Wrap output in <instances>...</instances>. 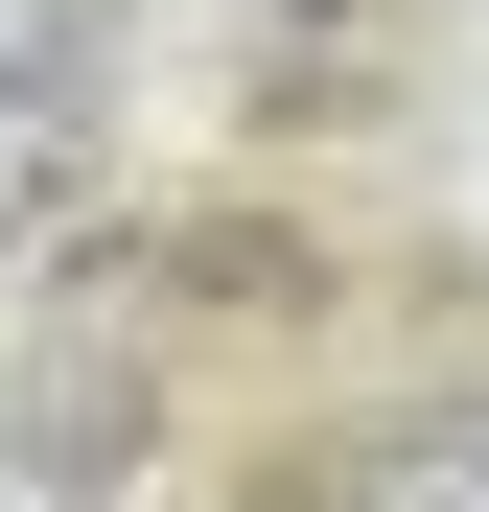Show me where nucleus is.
Here are the masks:
<instances>
[{
	"instance_id": "1",
	"label": "nucleus",
	"mask_w": 489,
	"mask_h": 512,
	"mask_svg": "<svg viewBox=\"0 0 489 512\" xmlns=\"http://www.w3.org/2000/svg\"><path fill=\"white\" fill-rule=\"evenodd\" d=\"M117 373H47V396H0V512H117Z\"/></svg>"
},
{
	"instance_id": "2",
	"label": "nucleus",
	"mask_w": 489,
	"mask_h": 512,
	"mask_svg": "<svg viewBox=\"0 0 489 512\" xmlns=\"http://www.w3.org/2000/svg\"><path fill=\"white\" fill-rule=\"evenodd\" d=\"M303 512H489V396H443V419H396V443H350Z\"/></svg>"
},
{
	"instance_id": "3",
	"label": "nucleus",
	"mask_w": 489,
	"mask_h": 512,
	"mask_svg": "<svg viewBox=\"0 0 489 512\" xmlns=\"http://www.w3.org/2000/svg\"><path fill=\"white\" fill-rule=\"evenodd\" d=\"M47 187H70V94H0V233H24Z\"/></svg>"
},
{
	"instance_id": "4",
	"label": "nucleus",
	"mask_w": 489,
	"mask_h": 512,
	"mask_svg": "<svg viewBox=\"0 0 489 512\" xmlns=\"http://www.w3.org/2000/svg\"><path fill=\"white\" fill-rule=\"evenodd\" d=\"M70 47H94V0H0V94H70Z\"/></svg>"
}]
</instances>
